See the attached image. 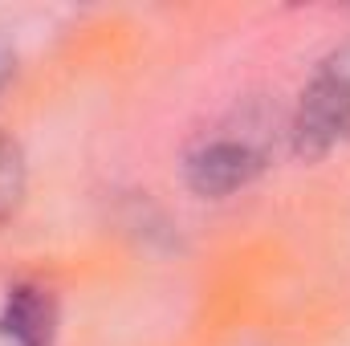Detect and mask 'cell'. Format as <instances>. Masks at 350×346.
I'll list each match as a JSON object with an SVG mask.
<instances>
[{
  "instance_id": "obj_1",
  "label": "cell",
  "mask_w": 350,
  "mask_h": 346,
  "mask_svg": "<svg viewBox=\"0 0 350 346\" xmlns=\"http://www.w3.org/2000/svg\"><path fill=\"white\" fill-rule=\"evenodd\" d=\"M277 147V118L261 106L232 110L228 118L200 131L183 151V183L200 200H224L249 187L273 163Z\"/></svg>"
},
{
  "instance_id": "obj_2",
  "label": "cell",
  "mask_w": 350,
  "mask_h": 346,
  "mask_svg": "<svg viewBox=\"0 0 350 346\" xmlns=\"http://www.w3.org/2000/svg\"><path fill=\"white\" fill-rule=\"evenodd\" d=\"M285 135L293 155L306 163H318L350 143V41L318 62V70L297 94Z\"/></svg>"
},
{
  "instance_id": "obj_3",
  "label": "cell",
  "mask_w": 350,
  "mask_h": 346,
  "mask_svg": "<svg viewBox=\"0 0 350 346\" xmlns=\"http://www.w3.org/2000/svg\"><path fill=\"white\" fill-rule=\"evenodd\" d=\"M62 306L57 293L41 281H12L0 302V338L8 346H57Z\"/></svg>"
},
{
  "instance_id": "obj_4",
  "label": "cell",
  "mask_w": 350,
  "mask_h": 346,
  "mask_svg": "<svg viewBox=\"0 0 350 346\" xmlns=\"http://www.w3.org/2000/svg\"><path fill=\"white\" fill-rule=\"evenodd\" d=\"M29 196V159L12 135L0 131V224L21 212Z\"/></svg>"
},
{
  "instance_id": "obj_5",
  "label": "cell",
  "mask_w": 350,
  "mask_h": 346,
  "mask_svg": "<svg viewBox=\"0 0 350 346\" xmlns=\"http://www.w3.org/2000/svg\"><path fill=\"white\" fill-rule=\"evenodd\" d=\"M12 74H16V49H12V41L0 33V90L12 82Z\"/></svg>"
}]
</instances>
